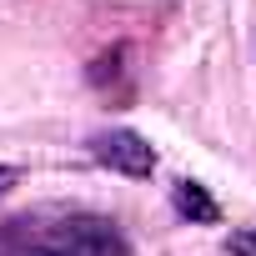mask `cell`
Returning <instances> with one entry per match:
<instances>
[{
    "mask_svg": "<svg viewBox=\"0 0 256 256\" xmlns=\"http://www.w3.org/2000/svg\"><path fill=\"white\" fill-rule=\"evenodd\" d=\"M16 186H20V166H0V201H6Z\"/></svg>",
    "mask_w": 256,
    "mask_h": 256,
    "instance_id": "8992f818",
    "label": "cell"
},
{
    "mask_svg": "<svg viewBox=\"0 0 256 256\" xmlns=\"http://www.w3.org/2000/svg\"><path fill=\"white\" fill-rule=\"evenodd\" d=\"M226 256H256V231L251 226H236L226 236Z\"/></svg>",
    "mask_w": 256,
    "mask_h": 256,
    "instance_id": "5b68a950",
    "label": "cell"
},
{
    "mask_svg": "<svg viewBox=\"0 0 256 256\" xmlns=\"http://www.w3.org/2000/svg\"><path fill=\"white\" fill-rule=\"evenodd\" d=\"M26 256H131V246H126V236L100 221V216H76L66 226H56L40 246H30Z\"/></svg>",
    "mask_w": 256,
    "mask_h": 256,
    "instance_id": "6da1fadb",
    "label": "cell"
},
{
    "mask_svg": "<svg viewBox=\"0 0 256 256\" xmlns=\"http://www.w3.org/2000/svg\"><path fill=\"white\" fill-rule=\"evenodd\" d=\"M171 206H176L186 221H196V226L221 221V206L211 201V191H206L201 181H176V186H171Z\"/></svg>",
    "mask_w": 256,
    "mask_h": 256,
    "instance_id": "3957f363",
    "label": "cell"
},
{
    "mask_svg": "<svg viewBox=\"0 0 256 256\" xmlns=\"http://www.w3.org/2000/svg\"><path fill=\"white\" fill-rule=\"evenodd\" d=\"M90 156L116 171V176H151L156 171V146L141 136V131H126V126H110V131H96L90 136Z\"/></svg>",
    "mask_w": 256,
    "mask_h": 256,
    "instance_id": "7a4b0ae2",
    "label": "cell"
},
{
    "mask_svg": "<svg viewBox=\"0 0 256 256\" xmlns=\"http://www.w3.org/2000/svg\"><path fill=\"white\" fill-rule=\"evenodd\" d=\"M126 60H131V50H126V46H110V50H100L90 66H86V80L96 86V90H116V96H126L120 90V76H126Z\"/></svg>",
    "mask_w": 256,
    "mask_h": 256,
    "instance_id": "277c9868",
    "label": "cell"
}]
</instances>
